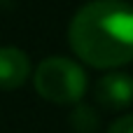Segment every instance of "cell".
Instances as JSON below:
<instances>
[{
    "label": "cell",
    "instance_id": "1",
    "mask_svg": "<svg viewBox=\"0 0 133 133\" xmlns=\"http://www.w3.org/2000/svg\"><path fill=\"white\" fill-rule=\"evenodd\" d=\"M75 56L98 70H115L133 61V5L126 0H91L68 26Z\"/></svg>",
    "mask_w": 133,
    "mask_h": 133
},
{
    "label": "cell",
    "instance_id": "2",
    "mask_svg": "<svg viewBox=\"0 0 133 133\" xmlns=\"http://www.w3.org/2000/svg\"><path fill=\"white\" fill-rule=\"evenodd\" d=\"M33 87L40 98L54 105H77L82 103L89 79L79 63L65 56H49L40 61L33 75Z\"/></svg>",
    "mask_w": 133,
    "mask_h": 133
},
{
    "label": "cell",
    "instance_id": "3",
    "mask_svg": "<svg viewBox=\"0 0 133 133\" xmlns=\"http://www.w3.org/2000/svg\"><path fill=\"white\" fill-rule=\"evenodd\" d=\"M94 98L103 110H126L133 105V77L122 70L105 72L94 87Z\"/></svg>",
    "mask_w": 133,
    "mask_h": 133
},
{
    "label": "cell",
    "instance_id": "4",
    "mask_svg": "<svg viewBox=\"0 0 133 133\" xmlns=\"http://www.w3.org/2000/svg\"><path fill=\"white\" fill-rule=\"evenodd\" d=\"M30 58L19 47H0V91H14L30 77Z\"/></svg>",
    "mask_w": 133,
    "mask_h": 133
},
{
    "label": "cell",
    "instance_id": "5",
    "mask_svg": "<svg viewBox=\"0 0 133 133\" xmlns=\"http://www.w3.org/2000/svg\"><path fill=\"white\" fill-rule=\"evenodd\" d=\"M70 129L75 133H96L101 129V115L94 105L77 103L70 112Z\"/></svg>",
    "mask_w": 133,
    "mask_h": 133
},
{
    "label": "cell",
    "instance_id": "6",
    "mask_svg": "<svg viewBox=\"0 0 133 133\" xmlns=\"http://www.w3.org/2000/svg\"><path fill=\"white\" fill-rule=\"evenodd\" d=\"M108 133H133V115H122L110 124Z\"/></svg>",
    "mask_w": 133,
    "mask_h": 133
}]
</instances>
